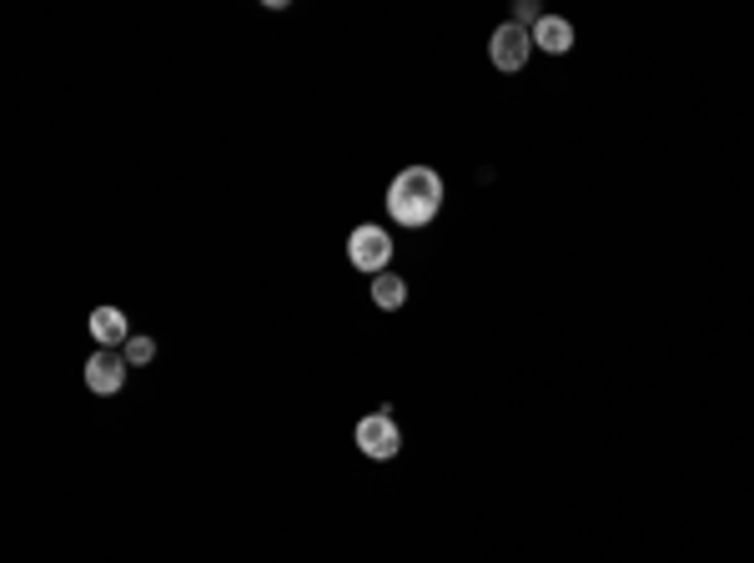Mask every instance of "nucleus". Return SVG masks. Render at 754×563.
I'll return each mask as SVG.
<instances>
[{"mask_svg":"<svg viewBox=\"0 0 754 563\" xmlns=\"http://www.w3.org/2000/svg\"><path fill=\"white\" fill-rule=\"evenodd\" d=\"M388 212H393V222L407 232L427 227V222L443 212V176H437L433 166H403V172L393 176V186H388Z\"/></svg>","mask_w":754,"mask_h":563,"instance_id":"1","label":"nucleus"},{"mask_svg":"<svg viewBox=\"0 0 754 563\" xmlns=\"http://www.w3.org/2000/svg\"><path fill=\"white\" fill-rule=\"evenodd\" d=\"M348 262L358 272H368V277H383L388 262H393V237H388V227L368 222V227L352 232L348 237Z\"/></svg>","mask_w":754,"mask_h":563,"instance_id":"2","label":"nucleus"},{"mask_svg":"<svg viewBox=\"0 0 754 563\" xmlns=\"http://www.w3.org/2000/svg\"><path fill=\"white\" fill-rule=\"evenodd\" d=\"M528 55H534V31H524V25H514V21H503L498 31H493V41H488V61L498 65L503 76H514V71H524Z\"/></svg>","mask_w":754,"mask_h":563,"instance_id":"3","label":"nucleus"},{"mask_svg":"<svg viewBox=\"0 0 754 563\" xmlns=\"http://www.w3.org/2000/svg\"><path fill=\"white\" fill-rule=\"evenodd\" d=\"M358 448L368 458H378V463H388V458H397V448H403V433H397L393 412H368V418H358Z\"/></svg>","mask_w":754,"mask_h":563,"instance_id":"4","label":"nucleus"},{"mask_svg":"<svg viewBox=\"0 0 754 563\" xmlns=\"http://www.w3.org/2000/svg\"><path fill=\"white\" fill-rule=\"evenodd\" d=\"M126 368H132V362L121 358V352H111V347H101L96 358L86 362V388L96 392V398H116V392L126 388Z\"/></svg>","mask_w":754,"mask_h":563,"instance_id":"5","label":"nucleus"},{"mask_svg":"<svg viewBox=\"0 0 754 563\" xmlns=\"http://www.w3.org/2000/svg\"><path fill=\"white\" fill-rule=\"evenodd\" d=\"M91 332H96V342L111 347V352L132 342V327H126V313H121V307H96V313H91Z\"/></svg>","mask_w":754,"mask_h":563,"instance_id":"6","label":"nucleus"},{"mask_svg":"<svg viewBox=\"0 0 754 563\" xmlns=\"http://www.w3.org/2000/svg\"><path fill=\"white\" fill-rule=\"evenodd\" d=\"M534 45L548 55H569L574 51V25L564 21V16H544V21L534 25Z\"/></svg>","mask_w":754,"mask_h":563,"instance_id":"7","label":"nucleus"},{"mask_svg":"<svg viewBox=\"0 0 754 563\" xmlns=\"http://www.w3.org/2000/svg\"><path fill=\"white\" fill-rule=\"evenodd\" d=\"M372 303L383 307V313H397V307L407 303V282L393 277V272H383V277H372Z\"/></svg>","mask_w":754,"mask_h":563,"instance_id":"8","label":"nucleus"},{"mask_svg":"<svg viewBox=\"0 0 754 563\" xmlns=\"http://www.w3.org/2000/svg\"><path fill=\"white\" fill-rule=\"evenodd\" d=\"M121 358L132 362V368H152V362H156V342H152V337H132V342L121 347Z\"/></svg>","mask_w":754,"mask_h":563,"instance_id":"9","label":"nucleus"}]
</instances>
